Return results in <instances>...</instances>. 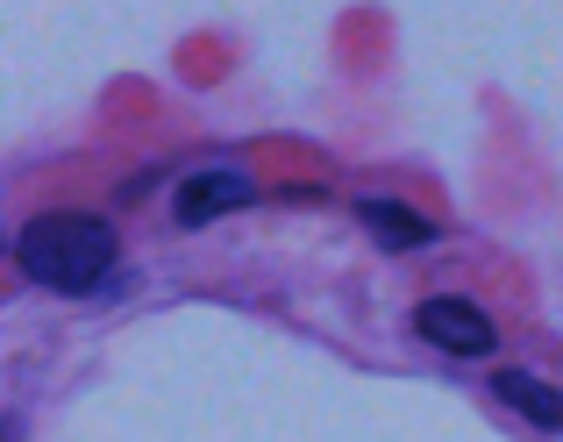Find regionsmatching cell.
<instances>
[{"label":"cell","mask_w":563,"mask_h":442,"mask_svg":"<svg viewBox=\"0 0 563 442\" xmlns=\"http://www.w3.org/2000/svg\"><path fill=\"white\" fill-rule=\"evenodd\" d=\"M257 200V179L235 165H214V172H192V179H179V194H172V214H179V229H207V221L235 214Z\"/></svg>","instance_id":"obj_3"},{"label":"cell","mask_w":563,"mask_h":442,"mask_svg":"<svg viewBox=\"0 0 563 442\" xmlns=\"http://www.w3.org/2000/svg\"><path fill=\"white\" fill-rule=\"evenodd\" d=\"M114 257H122L114 229L100 214H86V208H43V214L22 221V235H14V264H22V278L43 286V292H65V300L108 286Z\"/></svg>","instance_id":"obj_1"},{"label":"cell","mask_w":563,"mask_h":442,"mask_svg":"<svg viewBox=\"0 0 563 442\" xmlns=\"http://www.w3.org/2000/svg\"><path fill=\"white\" fill-rule=\"evenodd\" d=\"M493 400H499V407H514V415H521L528 429H542V435H556V429H563V393L550 386V378L521 372V364L493 372Z\"/></svg>","instance_id":"obj_5"},{"label":"cell","mask_w":563,"mask_h":442,"mask_svg":"<svg viewBox=\"0 0 563 442\" xmlns=\"http://www.w3.org/2000/svg\"><path fill=\"white\" fill-rule=\"evenodd\" d=\"M357 221L372 229L378 250H393V257H407V250H428V243L442 235L421 208H407V200H385V194H364V200H357Z\"/></svg>","instance_id":"obj_4"},{"label":"cell","mask_w":563,"mask_h":442,"mask_svg":"<svg viewBox=\"0 0 563 442\" xmlns=\"http://www.w3.org/2000/svg\"><path fill=\"white\" fill-rule=\"evenodd\" d=\"M413 335H421L428 350H442V357H493L499 350L493 314H485L478 300H464V292H428V300L413 307Z\"/></svg>","instance_id":"obj_2"}]
</instances>
